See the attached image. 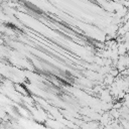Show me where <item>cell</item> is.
<instances>
[]
</instances>
